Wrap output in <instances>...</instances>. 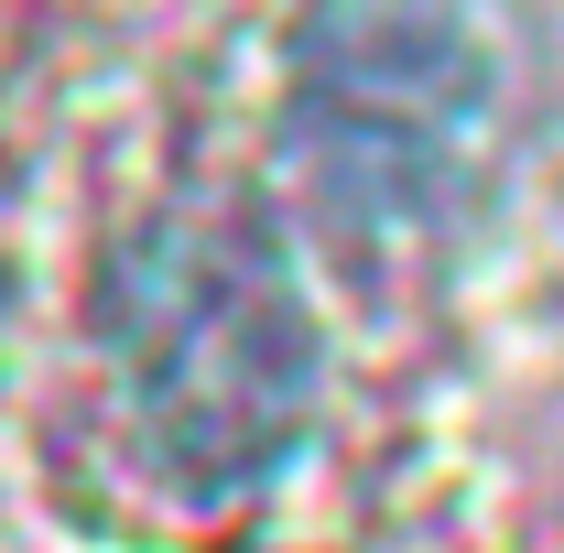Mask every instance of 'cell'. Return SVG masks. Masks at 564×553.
<instances>
[{
  "label": "cell",
  "mask_w": 564,
  "mask_h": 553,
  "mask_svg": "<svg viewBox=\"0 0 564 553\" xmlns=\"http://www.w3.org/2000/svg\"><path fill=\"white\" fill-rule=\"evenodd\" d=\"M282 131L337 239H413L489 174V44L423 11H337L293 33Z\"/></svg>",
  "instance_id": "obj_2"
},
{
  "label": "cell",
  "mask_w": 564,
  "mask_h": 553,
  "mask_svg": "<svg viewBox=\"0 0 564 553\" xmlns=\"http://www.w3.org/2000/svg\"><path fill=\"white\" fill-rule=\"evenodd\" d=\"M109 337H120V380H131L152 456L185 488H239L293 445L315 347L272 261V228L250 207L152 217L120 250Z\"/></svg>",
  "instance_id": "obj_1"
}]
</instances>
